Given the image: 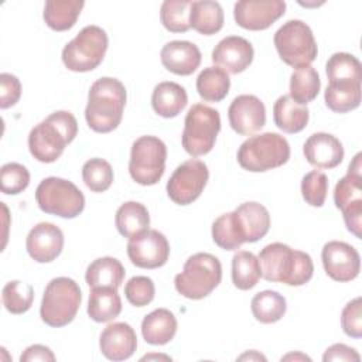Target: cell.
Returning a JSON list of instances; mask_svg holds the SVG:
<instances>
[{
    "instance_id": "cell-51",
    "label": "cell",
    "mask_w": 362,
    "mask_h": 362,
    "mask_svg": "<svg viewBox=\"0 0 362 362\" xmlns=\"http://www.w3.org/2000/svg\"><path fill=\"white\" fill-rule=\"evenodd\" d=\"M288 359H301V361H311L307 355L304 354H288L281 358V361H288Z\"/></svg>"
},
{
    "instance_id": "cell-7",
    "label": "cell",
    "mask_w": 362,
    "mask_h": 362,
    "mask_svg": "<svg viewBox=\"0 0 362 362\" xmlns=\"http://www.w3.org/2000/svg\"><path fill=\"white\" fill-rule=\"evenodd\" d=\"M273 42L281 61L296 69L308 66L318 54L313 31L301 20L286 21L274 33Z\"/></svg>"
},
{
    "instance_id": "cell-16",
    "label": "cell",
    "mask_w": 362,
    "mask_h": 362,
    "mask_svg": "<svg viewBox=\"0 0 362 362\" xmlns=\"http://www.w3.org/2000/svg\"><path fill=\"white\" fill-rule=\"evenodd\" d=\"M228 119L238 134L252 136L266 123L264 103L255 95H239L229 105Z\"/></svg>"
},
{
    "instance_id": "cell-47",
    "label": "cell",
    "mask_w": 362,
    "mask_h": 362,
    "mask_svg": "<svg viewBox=\"0 0 362 362\" xmlns=\"http://www.w3.org/2000/svg\"><path fill=\"white\" fill-rule=\"evenodd\" d=\"M324 362H331V361H344V362H359L361 355L351 346L345 344H334L322 355Z\"/></svg>"
},
{
    "instance_id": "cell-38",
    "label": "cell",
    "mask_w": 362,
    "mask_h": 362,
    "mask_svg": "<svg viewBox=\"0 0 362 362\" xmlns=\"http://www.w3.org/2000/svg\"><path fill=\"white\" fill-rule=\"evenodd\" d=\"M191 0H165L160 7V20L165 30L171 33H185L191 28Z\"/></svg>"
},
{
    "instance_id": "cell-28",
    "label": "cell",
    "mask_w": 362,
    "mask_h": 362,
    "mask_svg": "<svg viewBox=\"0 0 362 362\" xmlns=\"http://www.w3.org/2000/svg\"><path fill=\"white\" fill-rule=\"evenodd\" d=\"M83 6L82 0H49L44 6L42 17L51 30L68 31L75 25Z\"/></svg>"
},
{
    "instance_id": "cell-30",
    "label": "cell",
    "mask_w": 362,
    "mask_h": 362,
    "mask_svg": "<svg viewBox=\"0 0 362 362\" xmlns=\"http://www.w3.org/2000/svg\"><path fill=\"white\" fill-rule=\"evenodd\" d=\"M189 25L202 35H212L223 27V10L218 1H192Z\"/></svg>"
},
{
    "instance_id": "cell-44",
    "label": "cell",
    "mask_w": 362,
    "mask_h": 362,
    "mask_svg": "<svg viewBox=\"0 0 362 362\" xmlns=\"http://www.w3.org/2000/svg\"><path fill=\"white\" fill-rule=\"evenodd\" d=\"M156 287L150 277L134 276L124 286V296L127 301L134 307H144L154 298Z\"/></svg>"
},
{
    "instance_id": "cell-25",
    "label": "cell",
    "mask_w": 362,
    "mask_h": 362,
    "mask_svg": "<svg viewBox=\"0 0 362 362\" xmlns=\"http://www.w3.org/2000/svg\"><path fill=\"white\" fill-rule=\"evenodd\" d=\"M126 270L116 257L105 256L93 260L85 273V280L90 288H119L124 280Z\"/></svg>"
},
{
    "instance_id": "cell-45",
    "label": "cell",
    "mask_w": 362,
    "mask_h": 362,
    "mask_svg": "<svg viewBox=\"0 0 362 362\" xmlns=\"http://www.w3.org/2000/svg\"><path fill=\"white\" fill-rule=\"evenodd\" d=\"M341 327L351 338L362 337V300L356 297L351 300L341 313Z\"/></svg>"
},
{
    "instance_id": "cell-18",
    "label": "cell",
    "mask_w": 362,
    "mask_h": 362,
    "mask_svg": "<svg viewBox=\"0 0 362 362\" xmlns=\"http://www.w3.org/2000/svg\"><path fill=\"white\" fill-rule=\"evenodd\" d=\"M252 44L239 35L222 38L212 51V62L229 74L243 72L253 61Z\"/></svg>"
},
{
    "instance_id": "cell-1",
    "label": "cell",
    "mask_w": 362,
    "mask_h": 362,
    "mask_svg": "<svg viewBox=\"0 0 362 362\" xmlns=\"http://www.w3.org/2000/svg\"><path fill=\"white\" fill-rule=\"evenodd\" d=\"M257 259L262 277L272 283L297 287L308 283L314 274L313 259L308 253L291 249L280 242L264 246Z\"/></svg>"
},
{
    "instance_id": "cell-42",
    "label": "cell",
    "mask_w": 362,
    "mask_h": 362,
    "mask_svg": "<svg viewBox=\"0 0 362 362\" xmlns=\"http://www.w3.org/2000/svg\"><path fill=\"white\" fill-rule=\"evenodd\" d=\"M328 192V177L318 170L307 173L301 180V195L304 201L315 208L324 205Z\"/></svg>"
},
{
    "instance_id": "cell-4",
    "label": "cell",
    "mask_w": 362,
    "mask_h": 362,
    "mask_svg": "<svg viewBox=\"0 0 362 362\" xmlns=\"http://www.w3.org/2000/svg\"><path fill=\"white\" fill-rule=\"evenodd\" d=\"M236 158L243 170L264 173L288 161L290 146L281 134L266 132L246 139L240 144Z\"/></svg>"
},
{
    "instance_id": "cell-20",
    "label": "cell",
    "mask_w": 362,
    "mask_h": 362,
    "mask_svg": "<svg viewBox=\"0 0 362 362\" xmlns=\"http://www.w3.org/2000/svg\"><path fill=\"white\" fill-rule=\"evenodd\" d=\"M100 352L110 361L129 359L137 348V335L127 322L109 324L99 338Z\"/></svg>"
},
{
    "instance_id": "cell-17",
    "label": "cell",
    "mask_w": 362,
    "mask_h": 362,
    "mask_svg": "<svg viewBox=\"0 0 362 362\" xmlns=\"http://www.w3.org/2000/svg\"><path fill=\"white\" fill-rule=\"evenodd\" d=\"M64 247L62 230L51 222H40L27 235L25 249L30 257L38 263L55 260Z\"/></svg>"
},
{
    "instance_id": "cell-8",
    "label": "cell",
    "mask_w": 362,
    "mask_h": 362,
    "mask_svg": "<svg viewBox=\"0 0 362 362\" xmlns=\"http://www.w3.org/2000/svg\"><path fill=\"white\" fill-rule=\"evenodd\" d=\"M219 130L221 116L216 109L204 103L192 105L184 120L181 136L184 150L192 157L208 154L216 141Z\"/></svg>"
},
{
    "instance_id": "cell-40",
    "label": "cell",
    "mask_w": 362,
    "mask_h": 362,
    "mask_svg": "<svg viewBox=\"0 0 362 362\" xmlns=\"http://www.w3.org/2000/svg\"><path fill=\"white\" fill-rule=\"evenodd\" d=\"M212 239L225 250H238L243 243V238L238 229L233 212L222 214L212 223Z\"/></svg>"
},
{
    "instance_id": "cell-9",
    "label": "cell",
    "mask_w": 362,
    "mask_h": 362,
    "mask_svg": "<svg viewBox=\"0 0 362 362\" xmlns=\"http://www.w3.org/2000/svg\"><path fill=\"white\" fill-rule=\"evenodd\" d=\"M109 44L107 34L99 25L83 27L62 49V62L72 72H89L100 65Z\"/></svg>"
},
{
    "instance_id": "cell-10",
    "label": "cell",
    "mask_w": 362,
    "mask_h": 362,
    "mask_svg": "<svg viewBox=\"0 0 362 362\" xmlns=\"http://www.w3.org/2000/svg\"><path fill=\"white\" fill-rule=\"evenodd\" d=\"M35 201L42 212L66 219L78 216L85 208L82 191L59 177L44 178L35 189Z\"/></svg>"
},
{
    "instance_id": "cell-3",
    "label": "cell",
    "mask_w": 362,
    "mask_h": 362,
    "mask_svg": "<svg viewBox=\"0 0 362 362\" xmlns=\"http://www.w3.org/2000/svg\"><path fill=\"white\" fill-rule=\"evenodd\" d=\"M76 134L75 116L66 110H57L31 129L28 134L30 153L40 163H54Z\"/></svg>"
},
{
    "instance_id": "cell-49",
    "label": "cell",
    "mask_w": 362,
    "mask_h": 362,
    "mask_svg": "<svg viewBox=\"0 0 362 362\" xmlns=\"http://www.w3.org/2000/svg\"><path fill=\"white\" fill-rule=\"evenodd\" d=\"M35 361H41V362H54L55 361V355L52 354V351L41 344H34L30 345L28 348H25V351L20 355V362H35Z\"/></svg>"
},
{
    "instance_id": "cell-34",
    "label": "cell",
    "mask_w": 362,
    "mask_h": 362,
    "mask_svg": "<svg viewBox=\"0 0 362 362\" xmlns=\"http://www.w3.org/2000/svg\"><path fill=\"white\" fill-rule=\"evenodd\" d=\"M253 317L262 324H273L283 318L287 310L286 298L273 290H263L253 296L250 301Z\"/></svg>"
},
{
    "instance_id": "cell-14",
    "label": "cell",
    "mask_w": 362,
    "mask_h": 362,
    "mask_svg": "<svg viewBox=\"0 0 362 362\" xmlns=\"http://www.w3.org/2000/svg\"><path fill=\"white\" fill-rule=\"evenodd\" d=\"M321 260L327 276L339 283L356 279L361 272V256L358 250L341 240L327 242L321 252Z\"/></svg>"
},
{
    "instance_id": "cell-24",
    "label": "cell",
    "mask_w": 362,
    "mask_h": 362,
    "mask_svg": "<svg viewBox=\"0 0 362 362\" xmlns=\"http://www.w3.org/2000/svg\"><path fill=\"white\" fill-rule=\"evenodd\" d=\"M177 332V318L167 308H157L141 321V335L150 345H165Z\"/></svg>"
},
{
    "instance_id": "cell-43",
    "label": "cell",
    "mask_w": 362,
    "mask_h": 362,
    "mask_svg": "<svg viewBox=\"0 0 362 362\" xmlns=\"http://www.w3.org/2000/svg\"><path fill=\"white\" fill-rule=\"evenodd\" d=\"M30 184L28 170L18 163H7L0 170V189L7 195L23 192Z\"/></svg>"
},
{
    "instance_id": "cell-48",
    "label": "cell",
    "mask_w": 362,
    "mask_h": 362,
    "mask_svg": "<svg viewBox=\"0 0 362 362\" xmlns=\"http://www.w3.org/2000/svg\"><path fill=\"white\" fill-rule=\"evenodd\" d=\"M344 215V222L346 225V229L354 233L358 239H361L362 233V201L354 202L348 205L345 209H342Z\"/></svg>"
},
{
    "instance_id": "cell-26",
    "label": "cell",
    "mask_w": 362,
    "mask_h": 362,
    "mask_svg": "<svg viewBox=\"0 0 362 362\" xmlns=\"http://www.w3.org/2000/svg\"><path fill=\"white\" fill-rule=\"evenodd\" d=\"M273 119L280 130L293 134L307 126L310 110L307 106L294 102L288 95H283L274 102Z\"/></svg>"
},
{
    "instance_id": "cell-22",
    "label": "cell",
    "mask_w": 362,
    "mask_h": 362,
    "mask_svg": "<svg viewBox=\"0 0 362 362\" xmlns=\"http://www.w3.org/2000/svg\"><path fill=\"white\" fill-rule=\"evenodd\" d=\"M233 215L245 242L255 243L264 238L270 229V214L259 202H243L233 211Z\"/></svg>"
},
{
    "instance_id": "cell-37",
    "label": "cell",
    "mask_w": 362,
    "mask_h": 362,
    "mask_svg": "<svg viewBox=\"0 0 362 362\" xmlns=\"http://www.w3.org/2000/svg\"><path fill=\"white\" fill-rule=\"evenodd\" d=\"M325 72L328 76V82H362V64L355 55L348 52L332 54L327 61Z\"/></svg>"
},
{
    "instance_id": "cell-13",
    "label": "cell",
    "mask_w": 362,
    "mask_h": 362,
    "mask_svg": "<svg viewBox=\"0 0 362 362\" xmlns=\"http://www.w3.org/2000/svg\"><path fill=\"white\" fill-rule=\"evenodd\" d=\"M127 256L136 267L157 269L167 263L170 256V243L161 232L147 229L139 236L129 239Z\"/></svg>"
},
{
    "instance_id": "cell-31",
    "label": "cell",
    "mask_w": 362,
    "mask_h": 362,
    "mask_svg": "<svg viewBox=\"0 0 362 362\" xmlns=\"http://www.w3.org/2000/svg\"><path fill=\"white\" fill-rule=\"evenodd\" d=\"M361 83L352 81L328 82L324 93L325 105L335 113H346L361 105Z\"/></svg>"
},
{
    "instance_id": "cell-6",
    "label": "cell",
    "mask_w": 362,
    "mask_h": 362,
    "mask_svg": "<svg viewBox=\"0 0 362 362\" xmlns=\"http://www.w3.org/2000/svg\"><path fill=\"white\" fill-rule=\"evenodd\" d=\"M82 301L78 283L69 277L52 279L42 296L40 315L41 320L54 328L65 327L75 318Z\"/></svg>"
},
{
    "instance_id": "cell-29",
    "label": "cell",
    "mask_w": 362,
    "mask_h": 362,
    "mask_svg": "<svg viewBox=\"0 0 362 362\" xmlns=\"http://www.w3.org/2000/svg\"><path fill=\"white\" fill-rule=\"evenodd\" d=\"M362 154L358 153L348 165V173L342 177L334 189V204L338 209H345L348 205L362 201Z\"/></svg>"
},
{
    "instance_id": "cell-35",
    "label": "cell",
    "mask_w": 362,
    "mask_h": 362,
    "mask_svg": "<svg viewBox=\"0 0 362 362\" xmlns=\"http://www.w3.org/2000/svg\"><path fill=\"white\" fill-rule=\"evenodd\" d=\"M262 277L260 263L256 255L238 250L232 257V281L239 290L253 288Z\"/></svg>"
},
{
    "instance_id": "cell-5",
    "label": "cell",
    "mask_w": 362,
    "mask_h": 362,
    "mask_svg": "<svg viewBox=\"0 0 362 362\" xmlns=\"http://www.w3.org/2000/svg\"><path fill=\"white\" fill-rule=\"evenodd\" d=\"M222 280V266L218 257L199 252L189 256L181 273L174 277L175 290L185 298L201 300L209 296Z\"/></svg>"
},
{
    "instance_id": "cell-23",
    "label": "cell",
    "mask_w": 362,
    "mask_h": 362,
    "mask_svg": "<svg viewBox=\"0 0 362 362\" xmlns=\"http://www.w3.org/2000/svg\"><path fill=\"white\" fill-rule=\"evenodd\" d=\"M188 96L185 89L171 81L160 82L154 86L151 95V106L154 112L165 119L178 116L187 106Z\"/></svg>"
},
{
    "instance_id": "cell-33",
    "label": "cell",
    "mask_w": 362,
    "mask_h": 362,
    "mask_svg": "<svg viewBox=\"0 0 362 362\" xmlns=\"http://www.w3.org/2000/svg\"><path fill=\"white\" fill-rule=\"evenodd\" d=\"M229 88L230 78L219 66L204 68L197 78L198 95L206 102H221L229 93Z\"/></svg>"
},
{
    "instance_id": "cell-41",
    "label": "cell",
    "mask_w": 362,
    "mask_h": 362,
    "mask_svg": "<svg viewBox=\"0 0 362 362\" xmlns=\"http://www.w3.org/2000/svg\"><path fill=\"white\" fill-rule=\"evenodd\" d=\"M82 180L92 192H105L113 182V168L103 158H90L82 165Z\"/></svg>"
},
{
    "instance_id": "cell-36",
    "label": "cell",
    "mask_w": 362,
    "mask_h": 362,
    "mask_svg": "<svg viewBox=\"0 0 362 362\" xmlns=\"http://www.w3.org/2000/svg\"><path fill=\"white\" fill-rule=\"evenodd\" d=\"M321 88V81L317 69L311 65L296 69L290 76V98L300 103L307 105L313 102Z\"/></svg>"
},
{
    "instance_id": "cell-52",
    "label": "cell",
    "mask_w": 362,
    "mask_h": 362,
    "mask_svg": "<svg viewBox=\"0 0 362 362\" xmlns=\"http://www.w3.org/2000/svg\"><path fill=\"white\" fill-rule=\"evenodd\" d=\"M148 359H165V361H171V358L167 356V355H156V354L146 355V356H143L140 361H148Z\"/></svg>"
},
{
    "instance_id": "cell-50",
    "label": "cell",
    "mask_w": 362,
    "mask_h": 362,
    "mask_svg": "<svg viewBox=\"0 0 362 362\" xmlns=\"http://www.w3.org/2000/svg\"><path fill=\"white\" fill-rule=\"evenodd\" d=\"M238 359H239V361H245V359H249V361H252V359H257V361L262 359V361H266V358H264L262 354H259L257 351H249V352L240 355Z\"/></svg>"
},
{
    "instance_id": "cell-12",
    "label": "cell",
    "mask_w": 362,
    "mask_h": 362,
    "mask_svg": "<svg viewBox=\"0 0 362 362\" xmlns=\"http://www.w3.org/2000/svg\"><path fill=\"white\" fill-rule=\"evenodd\" d=\"M209 178L208 167L204 161L191 158L180 164L167 182V194L177 205L192 204L199 198Z\"/></svg>"
},
{
    "instance_id": "cell-11",
    "label": "cell",
    "mask_w": 362,
    "mask_h": 362,
    "mask_svg": "<svg viewBox=\"0 0 362 362\" xmlns=\"http://www.w3.org/2000/svg\"><path fill=\"white\" fill-rule=\"evenodd\" d=\"M167 147L156 136H141L132 144L129 173L140 185L157 184L165 170Z\"/></svg>"
},
{
    "instance_id": "cell-27",
    "label": "cell",
    "mask_w": 362,
    "mask_h": 362,
    "mask_svg": "<svg viewBox=\"0 0 362 362\" xmlns=\"http://www.w3.org/2000/svg\"><path fill=\"white\" fill-rule=\"evenodd\" d=\"M115 223L122 236L132 239L148 229L150 215L143 204L137 201H127L117 208Z\"/></svg>"
},
{
    "instance_id": "cell-19",
    "label": "cell",
    "mask_w": 362,
    "mask_h": 362,
    "mask_svg": "<svg viewBox=\"0 0 362 362\" xmlns=\"http://www.w3.org/2000/svg\"><path fill=\"white\" fill-rule=\"evenodd\" d=\"M303 153L315 168H335L344 160L342 143L335 136L324 132L311 134L303 146Z\"/></svg>"
},
{
    "instance_id": "cell-15",
    "label": "cell",
    "mask_w": 362,
    "mask_h": 362,
    "mask_svg": "<svg viewBox=\"0 0 362 362\" xmlns=\"http://www.w3.org/2000/svg\"><path fill=\"white\" fill-rule=\"evenodd\" d=\"M284 13L286 1L283 0H242L233 7L236 24L250 31L269 28Z\"/></svg>"
},
{
    "instance_id": "cell-21",
    "label": "cell",
    "mask_w": 362,
    "mask_h": 362,
    "mask_svg": "<svg viewBox=\"0 0 362 362\" xmlns=\"http://www.w3.org/2000/svg\"><path fill=\"white\" fill-rule=\"evenodd\" d=\"M160 57L161 64L167 71L181 76L191 75L201 64V51L189 41L175 40L167 42L163 47Z\"/></svg>"
},
{
    "instance_id": "cell-32",
    "label": "cell",
    "mask_w": 362,
    "mask_h": 362,
    "mask_svg": "<svg viewBox=\"0 0 362 362\" xmlns=\"http://www.w3.org/2000/svg\"><path fill=\"white\" fill-rule=\"evenodd\" d=\"M122 313V300L117 288H90L88 315L95 322H109Z\"/></svg>"
},
{
    "instance_id": "cell-46",
    "label": "cell",
    "mask_w": 362,
    "mask_h": 362,
    "mask_svg": "<svg viewBox=\"0 0 362 362\" xmlns=\"http://www.w3.org/2000/svg\"><path fill=\"white\" fill-rule=\"evenodd\" d=\"M21 96V83L16 75L0 74V107L8 109L14 106Z\"/></svg>"
},
{
    "instance_id": "cell-39",
    "label": "cell",
    "mask_w": 362,
    "mask_h": 362,
    "mask_svg": "<svg viewBox=\"0 0 362 362\" xmlns=\"http://www.w3.org/2000/svg\"><path fill=\"white\" fill-rule=\"evenodd\" d=\"M34 301V290L28 283L11 280L1 290V303L11 314L27 313Z\"/></svg>"
},
{
    "instance_id": "cell-2",
    "label": "cell",
    "mask_w": 362,
    "mask_h": 362,
    "mask_svg": "<svg viewBox=\"0 0 362 362\" xmlns=\"http://www.w3.org/2000/svg\"><path fill=\"white\" fill-rule=\"evenodd\" d=\"M126 99V88L119 79L103 76L95 81L89 89L85 107L88 126L96 133L115 130L122 122Z\"/></svg>"
}]
</instances>
